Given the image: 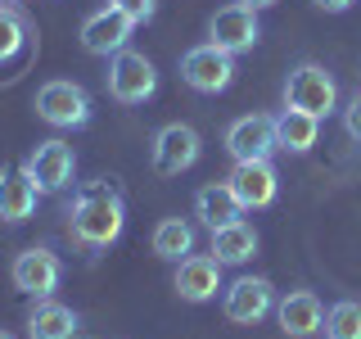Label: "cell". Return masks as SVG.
Wrapping results in <instances>:
<instances>
[{
    "label": "cell",
    "mask_w": 361,
    "mask_h": 339,
    "mask_svg": "<svg viewBox=\"0 0 361 339\" xmlns=\"http://www.w3.org/2000/svg\"><path fill=\"white\" fill-rule=\"evenodd\" d=\"M127 226V203H122L118 186L109 181H95L82 195L73 199V213H68V235H73L82 249H109Z\"/></svg>",
    "instance_id": "cell-1"
},
{
    "label": "cell",
    "mask_w": 361,
    "mask_h": 339,
    "mask_svg": "<svg viewBox=\"0 0 361 339\" xmlns=\"http://www.w3.org/2000/svg\"><path fill=\"white\" fill-rule=\"evenodd\" d=\"M285 105L312 113V118H330L338 105V86L321 64H298L285 82Z\"/></svg>",
    "instance_id": "cell-2"
},
{
    "label": "cell",
    "mask_w": 361,
    "mask_h": 339,
    "mask_svg": "<svg viewBox=\"0 0 361 339\" xmlns=\"http://www.w3.org/2000/svg\"><path fill=\"white\" fill-rule=\"evenodd\" d=\"M32 109H37L41 122H50V127H86L90 122V95L77 82H63V77H54V82H45L37 90V100H32Z\"/></svg>",
    "instance_id": "cell-3"
},
{
    "label": "cell",
    "mask_w": 361,
    "mask_h": 339,
    "mask_svg": "<svg viewBox=\"0 0 361 339\" xmlns=\"http://www.w3.org/2000/svg\"><path fill=\"white\" fill-rule=\"evenodd\" d=\"M180 82L199 95H217L235 82V54L217 50V45H195V50L180 54Z\"/></svg>",
    "instance_id": "cell-4"
},
{
    "label": "cell",
    "mask_w": 361,
    "mask_h": 339,
    "mask_svg": "<svg viewBox=\"0 0 361 339\" xmlns=\"http://www.w3.org/2000/svg\"><path fill=\"white\" fill-rule=\"evenodd\" d=\"M154 90H158V73L145 54L122 50V54L109 59V95L118 100V105H145Z\"/></svg>",
    "instance_id": "cell-5"
},
{
    "label": "cell",
    "mask_w": 361,
    "mask_h": 339,
    "mask_svg": "<svg viewBox=\"0 0 361 339\" xmlns=\"http://www.w3.org/2000/svg\"><path fill=\"white\" fill-rule=\"evenodd\" d=\"M199 150H203V141H199L195 127H185V122H167V127L154 136V172L158 177L190 172V167L199 163Z\"/></svg>",
    "instance_id": "cell-6"
},
{
    "label": "cell",
    "mask_w": 361,
    "mask_h": 339,
    "mask_svg": "<svg viewBox=\"0 0 361 339\" xmlns=\"http://www.w3.org/2000/svg\"><path fill=\"white\" fill-rule=\"evenodd\" d=\"M271 308H276V290H271V280H262V276H240L221 294V312H226V321H235V326H257Z\"/></svg>",
    "instance_id": "cell-7"
},
{
    "label": "cell",
    "mask_w": 361,
    "mask_h": 339,
    "mask_svg": "<svg viewBox=\"0 0 361 339\" xmlns=\"http://www.w3.org/2000/svg\"><path fill=\"white\" fill-rule=\"evenodd\" d=\"M9 276H14L18 294H27V299H50V294L59 290L63 263L50 254V249H23L14 258V267H9Z\"/></svg>",
    "instance_id": "cell-8"
},
{
    "label": "cell",
    "mask_w": 361,
    "mask_h": 339,
    "mask_svg": "<svg viewBox=\"0 0 361 339\" xmlns=\"http://www.w3.org/2000/svg\"><path fill=\"white\" fill-rule=\"evenodd\" d=\"M23 172L37 181V190H41V195H54V190H63L68 181H73V172H77L73 145H63V141H41L37 150L27 154Z\"/></svg>",
    "instance_id": "cell-9"
},
{
    "label": "cell",
    "mask_w": 361,
    "mask_h": 339,
    "mask_svg": "<svg viewBox=\"0 0 361 339\" xmlns=\"http://www.w3.org/2000/svg\"><path fill=\"white\" fill-rule=\"evenodd\" d=\"M131 32H135V23L122 14V9H95L86 23H82V45L90 54H104V59H113V54H122L127 50V41H131Z\"/></svg>",
    "instance_id": "cell-10"
},
{
    "label": "cell",
    "mask_w": 361,
    "mask_h": 339,
    "mask_svg": "<svg viewBox=\"0 0 361 339\" xmlns=\"http://www.w3.org/2000/svg\"><path fill=\"white\" fill-rule=\"evenodd\" d=\"M226 150H231L235 163L271 158V150H276V118H262V113L235 118L231 127H226Z\"/></svg>",
    "instance_id": "cell-11"
},
{
    "label": "cell",
    "mask_w": 361,
    "mask_h": 339,
    "mask_svg": "<svg viewBox=\"0 0 361 339\" xmlns=\"http://www.w3.org/2000/svg\"><path fill=\"white\" fill-rule=\"evenodd\" d=\"M208 37L226 54L253 50L257 37H262V28H257V9H248V5H226V9H217V18L208 23Z\"/></svg>",
    "instance_id": "cell-12"
},
{
    "label": "cell",
    "mask_w": 361,
    "mask_h": 339,
    "mask_svg": "<svg viewBox=\"0 0 361 339\" xmlns=\"http://www.w3.org/2000/svg\"><path fill=\"white\" fill-rule=\"evenodd\" d=\"M226 186L235 190V199H240V208H267L271 199H276V167H271V158H253V163H235V172L226 177Z\"/></svg>",
    "instance_id": "cell-13"
},
{
    "label": "cell",
    "mask_w": 361,
    "mask_h": 339,
    "mask_svg": "<svg viewBox=\"0 0 361 339\" xmlns=\"http://www.w3.org/2000/svg\"><path fill=\"white\" fill-rule=\"evenodd\" d=\"M276 316H280V331L289 339H312L316 331H325V308L312 290H293L276 303Z\"/></svg>",
    "instance_id": "cell-14"
},
{
    "label": "cell",
    "mask_w": 361,
    "mask_h": 339,
    "mask_svg": "<svg viewBox=\"0 0 361 339\" xmlns=\"http://www.w3.org/2000/svg\"><path fill=\"white\" fill-rule=\"evenodd\" d=\"M176 294L185 303H208V299H217V290H221V263L217 258H195L190 254L185 263H176Z\"/></svg>",
    "instance_id": "cell-15"
},
{
    "label": "cell",
    "mask_w": 361,
    "mask_h": 339,
    "mask_svg": "<svg viewBox=\"0 0 361 339\" xmlns=\"http://www.w3.org/2000/svg\"><path fill=\"white\" fill-rule=\"evenodd\" d=\"M37 181L23 167H0V222H27L37 213Z\"/></svg>",
    "instance_id": "cell-16"
},
{
    "label": "cell",
    "mask_w": 361,
    "mask_h": 339,
    "mask_svg": "<svg viewBox=\"0 0 361 339\" xmlns=\"http://www.w3.org/2000/svg\"><path fill=\"white\" fill-rule=\"evenodd\" d=\"M316 136H321V118H312L302 109H289V105L276 113V150L307 154L316 145Z\"/></svg>",
    "instance_id": "cell-17"
},
{
    "label": "cell",
    "mask_w": 361,
    "mask_h": 339,
    "mask_svg": "<svg viewBox=\"0 0 361 339\" xmlns=\"http://www.w3.org/2000/svg\"><path fill=\"white\" fill-rule=\"evenodd\" d=\"M27 335L32 339H77V312L68 303L37 299V308L27 312Z\"/></svg>",
    "instance_id": "cell-18"
},
{
    "label": "cell",
    "mask_w": 361,
    "mask_h": 339,
    "mask_svg": "<svg viewBox=\"0 0 361 339\" xmlns=\"http://www.w3.org/2000/svg\"><path fill=\"white\" fill-rule=\"evenodd\" d=\"M240 199H235V190L226 186H203L199 195H195V218L208 226V231H221V226H231V222H240Z\"/></svg>",
    "instance_id": "cell-19"
},
{
    "label": "cell",
    "mask_w": 361,
    "mask_h": 339,
    "mask_svg": "<svg viewBox=\"0 0 361 339\" xmlns=\"http://www.w3.org/2000/svg\"><path fill=\"white\" fill-rule=\"evenodd\" d=\"M253 254H257V231L248 222H231V226H221V231H212V258H217L221 267H240Z\"/></svg>",
    "instance_id": "cell-20"
},
{
    "label": "cell",
    "mask_w": 361,
    "mask_h": 339,
    "mask_svg": "<svg viewBox=\"0 0 361 339\" xmlns=\"http://www.w3.org/2000/svg\"><path fill=\"white\" fill-rule=\"evenodd\" d=\"M154 254L163 263H185L195 254V226L180 222V218H163L154 226Z\"/></svg>",
    "instance_id": "cell-21"
},
{
    "label": "cell",
    "mask_w": 361,
    "mask_h": 339,
    "mask_svg": "<svg viewBox=\"0 0 361 339\" xmlns=\"http://www.w3.org/2000/svg\"><path fill=\"white\" fill-rule=\"evenodd\" d=\"M325 339H361V303L343 299L325 312Z\"/></svg>",
    "instance_id": "cell-22"
},
{
    "label": "cell",
    "mask_w": 361,
    "mask_h": 339,
    "mask_svg": "<svg viewBox=\"0 0 361 339\" xmlns=\"http://www.w3.org/2000/svg\"><path fill=\"white\" fill-rule=\"evenodd\" d=\"M23 41H27V18L0 5V64L14 59V54L23 50Z\"/></svg>",
    "instance_id": "cell-23"
},
{
    "label": "cell",
    "mask_w": 361,
    "mask_h": 339,
    "mask_svg": "<svg viewBox=\"0 0 361 339\" xmlns=\"http://www.w3.org/2000/svg\"><path fill=\"white\" fill-rule=\"evenodd\" d=\"M109 5H113V9H122V14H127L135 28L154 18V0H109Z\"/></svg>",
    "instance_id": "cell-24"
},
{
    "label": "cell",
    "mask_w": 361,
    "mask_h": 339,
    "mask_svg": "<svg viewBox=\"0 0 361 339\" xmlns=\"http://www.w3.org/2000/svg\"><path fill=\"white\" fill-rule=\"evenodd\" d=\"M343 127H348V136H353V141H361V95L343 109Z\"/></svg>",
    "instance_id": "cell-25"
},
{
    "label": "cell",
    "mask_w": 361,
    "mask_h": 339,
    "mask_svg": "<svg viewBox=\"0 0 361 339\" xmlns=\"http://www.w3.org/2000/svg\"><path fill=\"white\" fill-rule=\"evenodd\" d=\"M316 9H325V14H343V9H353V0H316Z\"/></svg>",
    "instance_id": "cell-26"
},
{
    "label": "cell",
    "mask_w": 361,
    "mask_h": 339,
    "mask_svg": "<svg viewBox=\"0 0 361 339\" xmlns=\"http://www.w3.org/2000/svg\"><path fill=\"white\" fill-rule=\"evenodd\" d=\"M240 5H248V9H271L276 0H240Z\"/></svg>",
    "instance_id": "cell-27"
},
{
    "label": "cell",
    "mask_w": 361,
    "mask_h": 339,
    "mask_svg": "<svg viewBox=\"0 0 361 339\" xmlns=\"http://www.w3.org/2000/svg\"><path fill=\"white\" fill-rule=\"evenodd\" d=\"M0 339H14V335H9V331H0Z\"/></svg>",
    "instance_id": "cell-28"
}]
</instances>
